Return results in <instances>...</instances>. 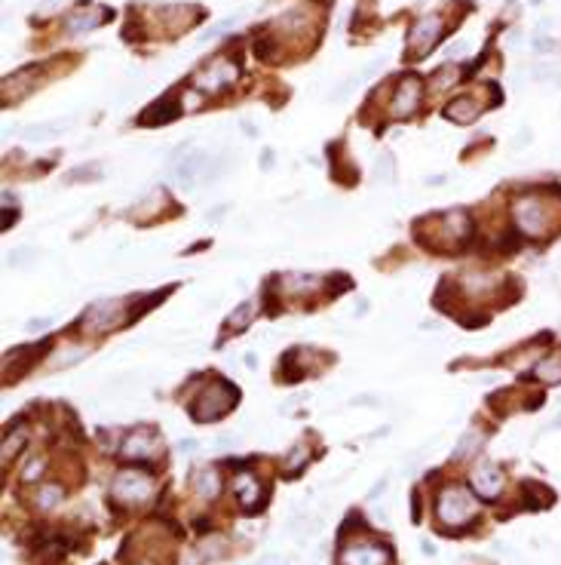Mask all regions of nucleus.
I'll return each instance as SVG.
<instances>
[{
    "label": "nucleus",
    "instance_id": "nucleus-1",
    "mask_svg": "<svg viewBox=\"0 0 561 565\" xmlns=\"http://www.w3.org/2000/svg\"><path fill=\"white\" fill-rule=\"evenodd\" d=\"M435 519L445 529H460L475 519V501L463 489H445L435 501Z\"/></svg>",
    "mask_w": 561,
    "mask_h": 565
},
{
    "label": "nucleus",
    "instance_id": "nucleus-2",
    "mask_svg": "<svg viewBox=\"0 0 561 565\" xmlns=\"http://www.w3.org/2000/svg\"><path fill=\"white\" fill-rule=\"evenodd\" d=\"M154 479L148 473H138V470H123L114 476L111 483V495L117 501H129V504H141L148 498H154Z\"/></svg>",
    "mask_w": 561,
    "mask_h": 565
},
{
    "label": "nucleus",
    "instance_id": "nucleus-3",
    "mask_svg": "<svg viewBox=\"0 0 561 565\" xmlns=\"http://www.w3.org/2000/svg\"><path fill=\"white\" fill-rule=\"evenodd\" d=\"M512 215H516V225H518L521 234H527V236H543L546 234L549 219H546V206H543V200H540L537 194H527V197H521V200H516Z\"/></svg>",
    "mask_w": 561,
    "mask_h": 565
},
{
    "label": "nucleus",
    "instance_id": "nucleus-4",
    "mask_svg": "<svg viewBox=\"0 0 561 565\" xmlns=\"http://www.w3.org/2000/svg\"><path fill=\"white\" fill-rule=\"evenodd\" d=\"M126 301L123 298H108V301H98V304H92L87 313H83V320H80V326L87 332H108V329H114V326H120L123 323V313H126Z\"/></svg>",
    "mask_w": 561,
    "mask_h": 565
},
{
    "label": "nucleus",
    "instance_id": "nucleus-5",
    "mask_svg": "<svg viewBox=\"0 0 561 565\" xmlns=\"http://www.w3.org/2000/svg\"><path fill=\"white\" fill-rule=\"evenodd\" d=\"M236 390L227 384H212L200 399L194 403V418L196 421H215V418L227 415V409L233 406Z\"/></svg>",
    "mask_w": 561,
    "mask_h": 565
},
{
    "label": "nucleus",
    "instance_id": "nucleus-6",
    "mask_svg": "<svg viewBox=\"0 0 561 565\" xmlns=\"http://www.w3.org/2000/svg\"><path fill=\"white\" fill-rule=\"evenodd\" d=\"M439 34H442V16L430 12V16L417 19L411 25V31H408V56H426L435 47Z\"/></svg>",
    "mask_w": 561,
    "mask_h": 565
},
{
    "label": "nucleus",
    "instance_id": "nucleus-7",
    "mask_svg": "<svg viewBox=\"0 0 561 565\" xmlns=\"http://www.w3.org/2000/svg\"><path fill=\"white\" fill-rule=\"evenodd\" d=\"M111 19V10H104V6H80V10L68 12L65 16V34L68 37H77V34H87V31H95L102 22H108Z\"/></svg>",
    "mask_w": 561,
    "mask_h": 565
},
{
    "label": "nucleus",
    "instance_id": "nucleus-8",
    "mask_svg": "<svg viewBox=\"0 0 561 565\" xmlns=\"http://www.w3.org/2000/svg\"><path fill=\"white\" fill-rule=\"evenodd\" d=\"M470 485H472V491H475L479 498H485V501H494V498L503 491V473L494 467L491 461H481V464H475V470H472V476H470Z\"/></svg>",
    "mask_w": 561,
    "mask_h": 565
},
{
    "label": "nucleus",
    "instance_id": "nucleus-9",
    "mask_svg": "<svg viewBox=\"0 0 561 565\" xmlns=\"http://www.w3.org/2000/svg\"><path fill=\"white\" fill-rule=\"evenodd\" d=\"M120 455L126 461H150V458L160 455V436H154L150 430H135L120 445Z\"/></svg>",
    "mask_w": 561,
    "mask_h": 565
},
{
    "label": "nucleus",
    "instance_id": "nucleus-10",
    "mask_svg": "<svg viewBox=\"0 0 561 565\" xmlns=\"http://www.w3.org/2000/svg\"><path fill=\"white\" fill-rule=\"evenodd\" d=\"M338 565H389V550L380 544H353L341 553Z\"/></svg>",
    "mask_w": 561,
    "mask_h": 565
},
{
    "label": "nucleus",
    "instance_id": "nucleus-11",
    "mask_svg": "<svg viewBox=\"0 0 561 565\" xmlns=\"http://www.w3.org/2000/svg\"><path fill=\"white\" fill-rule=\"evenodd\" d=\"M420 104V80L417 77H405L399 80V89H396L393 102H389V111L396 117H411Z\"/></svg>",
    "mask_w": 561,
    "mask_h": 565
},
{
    "label": "nucleus",
    "instance_id": "nucleus-12",
    "mask_svg": "<svg viewBox=\"0 0 561 565\" xmlns=\"http://www.w3.org/2000/svg\"><path fill=\"white\" fill-rule=\"evenodd\" d=\"M233 495H236V501H240L246 510H255V507H261V501H264V495H267V491H264V485L255 476L240 473V476H236V483H233Z\"/></svg>",
    "mask_w": 561,
    "mask_h": 565
},
{
    "label": "nucleus",
    "instance_id": "nucleus-13",
    "mask_svg": "<svg viewBox=\"0 0 561 565\" xmlns=\"http://www.w3.org/2000/svg\"><path fill=\"white\" fill-rule=\"evenodd\" d=\"M236 77V68L230 62H224V58H215L209 68H203L200 74H196V80H203L206 87L203 89H221V87H230Z\"/></svg>",
    "mask_w": 561,
    "mask_h": 565
},
{
    "label": "nucleus",
    "instance_id": "nucleus-14",
    "mask_svg": "<svg viewBox=\"0 0 561 565\" xmlns=\"http://www.w3.org/2000/svg\"><path fill=\"white\" fill-rule=\"evenodd\" d=\"M442 234L448 236V246H457L460 240H466L472 231V225H470V215L466 212H448V215H442Z\"/></svg>",
    "mask_w": 561,
    "mask_h": 565
},
{
    "label": "nucleus",
    "instance_id": "nucleus-15",
    "mask_svg": "<svg viewBox=\"0 0 561 565\" xmlns=\"http://www.w3.org/2000/svg\"><path fill=\"white\" fill-rule=\"evenodd\" d=\"M479 114H481V104L475 102L472 96L454 98V102L445 108V117H448V120H454V123H472Z\"/></svg>",
    "mask_w": 561,
    "mask_h": 565
},
{
    "label": "nucleus",
    "instance_id": "nucleus-16",
    "mask_svg": "<svg viewBox=\"0 0 561 565\" xmlns=\"http://www.w3.org/2000/svg\"><path fill=\"white\" fill-rule=\"evenodd\" d=\"M34 347H16L12 353H6V363H3V381H16L19 375H25V369H28L31 363H34Z\"/></svg>",
    "mask_w": 561,
    "mask_h": 565
},
{
    "label": "nucleus",
    "instance_id": "nucleus-17",
    "mask_svg": "<svg viewBox=\"0 0 561 565\" xmlns=\"http://www.w3.org/2000/svg\"><path fill=\"white\" fill-rule=\"evenodd\" d=\"M175 102V96H166V98H160L157 104H150L148 108V114H141V123L144 126H154V123H166V120H172V117H178V104Z\"/></svg>",
    "mask_w": 561,
    "mask_h": 565
},
{
    "label": "nucleus",
    "instance_id": "nucleus-18",
    "mask_svg": "<svg viewBox=\"0 0 561 565\" xmlns=\"http://www.w3.org/2000/svg\"><path fill=\"white\" fill-rule=\"evenodd\" d=\"M194 489L200 498H218V491H221V479H218V470L215 467H200L194 473Z\"/></svg>",
    "mask_w": 561,
    "mask_h": 565
},
{
    "label": "nucleus",
    "instance_id": "nucleus-19",
    "mask_svg": "<svg viewBox=\"0 0 561 565\" xmlns=\"http://www.w3.org/2000/svg\"><path fill=\"white\" fill-rule=\"evenodd\" d=\"M206 163H209V157L203 154V151H194V154H190V157H184V160L178 163V169H175L178 181H184V185H190V181L196 179V173H203V169H206Z\"/></svg>",
    "mask_w": 561,
    "mask_h": 565
},
{
    "label": "nucleus",
    "instance_id": "nucleus-20",
    "mask_svg": "<svg viewBox=\"0 0 561 565\" xmlns=\"http://www.w3.org/2000/svg\"><path fill=\"white\" fill-rule=\"evenodd\" d=\"M319 286H322V280L313 277V274H288L286 282H282V289H286L288 295H310Z\"/></svg>",
    "mask_w": 561,
    "mask_h": 565
},
{
    "label": "nucleus",
    "instance_id": "nucleus-21",
    "mask_svg": "<svg viewBox=\"0 0 561 565\" xmlns=\"http://www.w3.org/2000/svg\"><path fill=\"white\" fill-rule=\"evenodd\" d=\"M534 378L546 381V384H561V353H552V357L540 359L534 366Z\"/></svg>",
    "mask_w": 561,
    "mask_h": 565
},
{
    "label": "nucleus",
    "instance_id": "nucleus-22",
    "mask_svg": "<svg viewBox=\"0 0 561 565\" xmlns=\"http://www.w3.org/2000/svg\"><path fill=\"white\" fill-rule=\"evenodd\" d=\"M252 317H255V301H242V304L227 317V323L224 326H227V332H242L249 323H252Z\"/></svg>",
    "mask_w": 561,
    "mask_h": 565
},
{
    "label": "nucleus",
    "instance_id": "nucleus-23",
    "mask_svg": "<svg viewBox=\"0 0 561 565\" xmlns=\"http://www.w3.org/2000/svg\"><path fill=\"white\" fill-rule=\"evenodd\" d=\"M181 12H187V10H181V6H166V10H160V19H163V25H166L169 31L187 28V25L194 22V16H181Z\"/></svg>",
    "mask_w": 561,
    "mask_h": 565
},
{
    "label": "nucleus",
    "instance_id": "nucleus-24",
    "mask_svg": "<svg viewBox=\"0 0 561 565\" xmlns=\"http://www.w3.org/2000/svg\"><path fill=\"white\" fill-rule=\"evenodd\" d=\"M65 498V489L62 485H56V483H49V485H43L41 491H37V504H41L43 510H49V507H56L58 501Z\"/></svg>",
    "mask_w": 561,
    "mask_h": 565
},
{
    "label": "nucleus",
    "instance_id": "nucleus-25",
    "mask_svg": "<svg viewBox=\"0 0 561 565\" xmlns=\"http://www.w3.org/2000/svg\"><path fill=\"white\" fill-rule=\"evenodd\" d=\"M83 357H87V351H83V347H65L62 353H56V359H52V369H68V366L80 363Z\"/></svg>",
    "mask_w": 561,
    "mask_h": 565
},
{
    "label": "nucleus",
    "instance_id": "nucleus-26",
    "mask_svg": "<svg viewBox=\"0 0 561 565\" xmlns=\"http://www.w3.org/2000/svg\"><path fill=\"white\" fill-rule=\"evenodd\" d=\"M65 126H68V120H62V123H37V126L25 129V135H28V139H49V135L62 133Z\"/></svg>",
    "mask_w": 561,
    "mask_h": 565
},
{
    "label": "nucleus",
    "instance_id": "nucleus-27",
    "mask_svg": "<svg viewBox=\"0 0 561 565\" xmlns=\"http://www.w3.org/2000/svg\"><path fill=\"white\" fill-rule=\"evenodd\" d=\"M28 443V436H25L22 430H10V436L3 439V461H10V458H16L19 452H22V445Z\"/></svg>",
    "mask_w": 561,
    "mask_h": 565
},
{
    "label": "nucleus",
    "instance_id": "nucleus-28",
    "mask_svg": "<svg viewBox=\"0 0 561 565\" xmlns=\"http://www.w3.org/2000/svg\"><path fill=\"white\" fill-rule=\"evenodd\" d=\"M95 181V179H102V166H98V163H92V166H77V169H71V173L68 175H65V181H68V185H71V181Z\"/></svg>",
    "mask_w": 561,
    "mask_h": 565
},
{
    "label": "nucleus",
    "instance_id": "nucleus-29",
    "mask_svg": "<svg viewBox=\"0 0 561 565\" xmlns=\"http://www.w3.org/2000/svg\"><path fill=\"white\" fill-rule=\"evenodd\" d=\"M301 464H307V449H304V445H295V449L288 452V458L282 461V470H286L288 476H295V473L301 470Z\"/></svg>",
    "mask_w": 561,
    "mask_h": 565
},
{
    "label": "nucleus",
    "instance_id": "nucleus-30",
    "mask_svg": "<svg viewBox=\"0 0 561 565\" xmlns=\"http://www.w3.org/2000/svg\"><path fill=\"white\" fill-rule=\"evenodd\" d=\"M481 445V433H466L457 445H454V458H466L470 452H475Z\"/></svg>",
    "mask_w": 561,
    "mask_h": 565
},
{
    "label": "nucleus",
    "instance_id": "nucleus-31",
    "mask_svg": "<svg viewBox=\"0 0 561 565\" xmlns=\"http://www.w3.org/2000/svg\"><path fill=\"white\" fill-rule=\"evenodd\" d=\"M466 280V289L470 292H491L497 282H494V277H485V274H470V277H463Z\"/></svg>",
    "mask_w": 561,
    "mask_h": 565
},
{
    "label": "nucleus",
    "instance_id": "nucleus-32",
    "mask_svg": "<svg viewBox=\"0 0 561 565\" xmlns=\"http://www.w3.org/2000/svg\"><path fill=\"white\" fill-rule=\"evenodd\" d=\"M454 80H457V68H454V65H442V68L433 74V87L435 89H445L448 83H454Z\"/></svg>",
    "mask_w": 561,
    "mask_h": 565
},
{
    "label": "nucleus",
    "instance_id": "nucleus-33",
    "mask_svg": "<svg viewBox=\"0 0 561 565\" xmlns=\"http://www.w3.org/2000/svg\"><path fill=\"white\" fill-rule=\"evenodd\" d=\"M374 175H378L380 181L393 179V154H380L378 160H374Z\"/></svg>",
    "mask_w": 561,
    "mask_h": 565
},
{
    "label": "nucleus",
    "instance_id": "nucleus-34",
    "mask_svg": "<svg viewBox=\"0 0 561 565\" xmlns=\"http://www.w3.org/2000/svg\"><path fill=\"white\" fill-rule=\"evenodd\" d=\"M43 467H46V458L41 455V458H37V461H31L28 467H25V473H22V483H34V479H41Z\"/></svg>",
    "mask_w": 561,
    "mask_h": 565
},
{
    "label": "nucleus",
    "instance_id": "nucleus-35",
    "mask_svg": "<svg viewBox=\"0 0 561 565\" xmlns=\"http://www.w3.org/2000/svg\"><path fill=\"white\" fill-rule=\"evenodd\" d=\"M466 49V43L463 41H460V43H454V47L451 49H448V56H460V52H463Z\"/></svg>",
    "mask_w": 561,
    "mask_h": 565
},
{
    "label": "nucleus",
    "instance_id": "nucleus-36",
    "mask_svg": "<svg viewBox=\"0 0 561 565\" xmlns=\"http://www.w3.org/2000/svg\"><path fill=\"white\" fill-rule=\"evenodd\" d=\"M527 142H531V133H527V129H525V133H518V139H516V148H521V144H527Z\"/></svg>",
    "mask_w": 561,
    "mask_h": 565
},
{
    "label": "nucleus",
    "instance_id": "nucleus-37",
    "mask_svg": "<svg viewBox=\"0 0 561 565\" xmlns=\"http://www.w3.org/2000/svg\"><path fill=\"white\" fill-rule=\"evenodd\" d=\"M43 326H49V320H31V326H28V329L34 332V329H43Z\"/></svg>",
    "mask_w": 561,
    "mask_h": 565
},
{
    "label": "nucleus",
    "instance_id": "nucleus-38",
    "mask_svg": "<svg viewBox=\"0 0 561 565\" xmlns=\"http://www.w3.org/2000/svg\"><path fill=\"white\" fill-rule=\"evenodd\" d=\"M558 424H561V421H558Z\"/></svg>",
    "mask_w": 561,
    "mask_h": 565
}]
</instances>
